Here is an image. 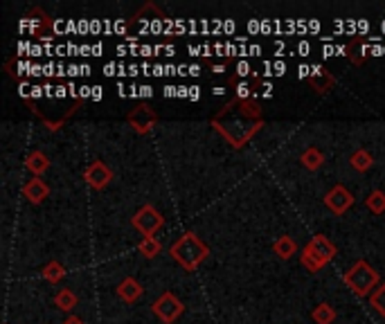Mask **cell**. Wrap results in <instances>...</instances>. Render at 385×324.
Returning <instances> with one entry per match:
<instances>
[{
    "label": "cell",
    "instance_id": "1",
    "mask_svg": "<svg viewBox=\"0 0 385 324\" xmlns=\"http://www.w3.org/2000/svg\"><path fill=\"white\" fill-rule=\"evenodd\" d=\"M212 127L235 149H242L264 127V113H262V106L253 99H230L212 118Z\"/></svg>",
    "mask_w": 385,
    "mask_h": 324
},
{
    "label": "cell",
    "instance_id": "2",
    "mask_svg": "<svg viewBox=\"0 0 385 324\" xmlns=\"http://www.w3.org/2000/svg\"><path fill=\"white\" fill-rule=\"evenodd\" d=\"M169 254L174 257V261H178L185 270H196L210 257V248L201 241L194 232H185L178 241H174Z\"/></svg>",
    "mask_w": 385,
    "mask_h": 324
},
{
    "label": "cell",
    "instance_id": "3",
    "mask_svg": "<svg viewBox=\"0 0 385 324\" xmlns=\"http://www.w3.org/2000/svg\"><path fill=\"white\" fill-rule=\"evenodd\" d=\"M336 245L327 239L324 234H315L313 239L306 243V248L300 252V261L306 270L311 273H317L320 268H324L327 264H329L333 257H336Z\"/></svg>",
    "mask_w": 385,
    "mask_h": 324
},
{
    "label": "cell",
    "instance_id": "4",
    "mask_svg": "<svg viewBox=\"0 0 385 324\" xmlns=\"http://www.w3.org/2000/svg\"><path fill=\"white\" fill-rule=\"evenodd\" d=\"M343 280L354 291V295H359V298H370L379 286V273L374 270L365 259H361L345 273Z\"/></svg>",
    "mask_w": 385,
    "mask_h": 324
},
{
    "label": "cell",
    "instance_id": "5",
    "mask_svg": "<svg viewBox=\"0 0 385 324\" xmlns=\"http://www.w3.org/2000/svg\"><path fill=\"white\" fill-rule=\"evenodd\" d=\"M151 311L162 324H174L182 311H185V304H182L174 293H162L160 298L151 304Z\"/></svg>",
    "mask_w": 385,
    "mask_h": 324
},
{
    "label": "cell",
    "instance_id": "6",
    "mask_svg": "<svg viewBox=\"0 0 385 324\" xmlns=\"http://www.w3.org/2000/svg\"><path fill=\"white\" fill-rule=\"evenodd\" d=\"M133 227L144 236H153V232L162 227V214L153 205H144L133 216Z\"/></svg>",
    "mask_w": 385,
    "mask_h": 324
},
{
    "label": "cell",
    "instance_id": "7",
    "mask_svg": "<svg viewBox=\"0 0 385 324\" xmlns=\"http://www.w3.org/2000/svg\"><path fill=\"white\" fill-rule=\"evenodd\" d=\"M129 127L140 133V136H144V133H149L153 127H156V122H158V115H156V111H153L149 104H142V106L138 108H133L129 113Z\"/></svg>",
    "mask_w": 385,
    "mask_h": 324
},
{
    "label": "cell",
    "instance_id": "8",
    "mask_svg": "<svg viewBox=\"0 0 385 324\" xmlns=\"http://www.w3.org/2000/svg\"><path fill=\"white\" fill-rule=\"evenodd\" d=\"M324 205L331 209V212L336 216H343L347 209L354 205V194L349 192L347 187H343V185H333L329 189V194L324 196Z\"/></svg>",
    "mask_w": 385,
    "mask_h": 324
},
{
    "label": "cell",
    "instance_id": "9",
    "mask_svg": "<svg viewBox=\"0 0 385 324\" xmlns=\"http://www.w3.org/2000/svg\"><path fill=\"white\" fill-rule=\"evenodd\" d=\"M84 178L93 189H104L113 180V171L106 167L102 160H95L88 165V169H86Z\"/></svg>",
    "mask_w": 385,
    "mask_h": 324
},
{
    "label": "cell",
    "instance_id": "10",
    "mask_svg": "<svg viewBox=\"0 0 385 324\" xmlns=\"http://www.w3.org/2000/svg\"><path fill=\"white\" fill-rule=\"evenodd\" d=\"M47 194H50V187H47L41 178H32V180H27V183L23 185V196L27 198L30 203L38 205V203H43Z\"/></svg>",
    "mask_w": 385,
    "mask_h": 324
},
{
    "label": "cell",
    "instance_id": "11",
    "mask_svg": "<svg viewBox=\"0 0 385 324\" xmlns=\"http://www.w3.org/2000/svg\"><path fill=\"white\" fill-rule=\"evenodd\" d=\"M118 295H120V300L122 302H127V304H133V302H138L142 298V286L136 277H127V280H122L120 286H118Z\"/></svg>",
    "mask_w": 385,
    "mask_h": 324
},
{
    "label": "cell",
    "instance_id": "12",
    "mask_svg": "<svg viewBox=\"0 0 385 324\" xmlns=\"http://www.w3.org/2000/svg\"><path fill=\"white\" fill-rule=\"evenodd\" d=\"M333 83H336V79L329 70H322L320 65H313V74L309 77V86L315 92H327Z\"/></svg>",
    "mask_w": 385,
    "mask_h": 324
},
{
    "label": "cell",
    "instance_id": "13",
    "mask_svg": "<svg viewBox=\"0 0 385 324\" xmlns=\"http://www.w3.org/2000/svg\"><path fill=\"white\" fill-rule=\"evenodd\" d=\"M25 167L30 169L36 178H41V174H45V171L50 169V158H47L43 151H32L25 160Z\"/></svg>",
    "mask_w": 385,
    "mask_h": 324
},
{
    "label": "cell",
    "instance_id": "14",
    "mask_svg": "<svg viewBox=\"0 0 385 324\" xmlns=\"http://www.w3.org/2000/svg\"><path fill=\"white\" fill-rule=\"evenodd\" d=\"M273 252L280 257V259H284V261H288L291 257H295V252H297V243L291 239L288 234H284V236H280L275 243H273Z\"/></svg>",
    "mask_w": 385,
    "mask_h": 324
},
{
    "label": "cell",
    "instance_id": "15",
    "mask_svg": "<svg viewBox=\"0 0 385 324\" xmlns=\"http://www.w3.org/2000/svg\"><path fill=\"white\" fill-rule=\"evenodd\" d=\"M300 162H302V167H304L306 171H317V169L322 167L324 156H322L315 147H309V149H306L304 154L300 156Z\"/></svg>",
    "mask_w": 385,
    "mask_h": 324
},
{
    "label": "cell",
    "instance_id": "16",
    "mask_svg": "<svg viewBox=\"0 0 385 324\" xmlns=\"http://www.w3.org/2000/svg\"><path fill=\"white\" fill-rule=\"evenodd\" d=\"M54 307L65 311V313H70L77 307V295L70 289H61L59 293L54 295Z\"/></svg>",
    "mask_w": 385,
    "mask_h": 324
},
{
    "label": "cell",
    "instance_id": "17",
    "mask_svg": "<svg viewBox=\"0 0 385 324\" xmlns=\"http://www.w3.org/2000/svg\"><path fill=\"white\" fill-rule=\"evenodd\" d=\"M41 277L45 282H50V284H56V282H61L65 277V268L59 264V261H50V264H45L43 266V270H41Z\"/></svg>",
    "mask_w": 385,
    "mask_h": 324
},
{
    "label": "cell",
    "instance_id": "18",
    "mask_svg": "<svg viewBox=\"0 0 385 324\" xmlns=\"http://www.w3.org/2000/svg\"><path fill=\"white\" fill-rule=\"evenodd\" d=\"M349 162H352V167L356 169V171H368V169H372V165H374V158L368 154L365 149H359V151H354L352 154V158H349Z\"/></svg>",
    "mask_w": 385,
    "mask_h": 324
},
{
    "label": "cell",
    "instance_id": "19",
    "mask_svg": "<svg viewBox=\"0 0 385 324\" xmlns=\"http://www.w3.org/2000/svg\"><path fill=\"white\" fill-rule=\"evenodd\" d=\"M311 316H313V322L315 324H331L336 320V311H333L331 304L324 302V304H317Z\"/></svg>",
    "mask_w": 385,
    "mask_h": 324
},
{
    "label": "cell",
    "instance_id": "20",
    "mask_svg": "<svg viewBox=\"0 0 385 324\" xmlns=\"http://www.w3.org/2000/svg\"><path fill=\"white\" fill-rule=\"evenodd\" d=\"M160 250H162V245L156 236H144V239L140 241V252H142V257H147V259H153Z\"/></svg>",
    "mask_w": 385,
    "mask_h": 324
},
{
    "label": "cell",
    "instance_id": "21",
    "mask_svg": "<svg viewBox=\"0 0 385 324\" xmlns=\"http://www.w3.org/2000/svg\"><path fill=\"white\" fill-rule=\"evenodd\" d=\"M370 307L377 311L381 318H385V282L379 284V289L370 295Z\"/></svg>",
    "mask_w": 385,
    "mask_h": 324
},
{
    "label": "cell",
    "instance_id": "22",
    "mask_svg": "<svg viewBox=\"0 0 385 324\" xmlns=\"http://www.w3.org/2000/svg\"><path fill=\"white\" fill-rule=\"evenodd\" d=\"M368 207L374 214H383L385 212V194L383 192H372L368 196Z\"/></svg>",
    "mask_w": 385,
    "mask_h": 324
},
{
    "label": "cell",
    "instance_id": "23",
    "mask_svg": "<svg viewBox=\"0 0 385 324\" xmlns=\"http://www.w3.org/2000/svg\"><path fill=\"white\" fill-rule=\"evenodd\" d=\"M248 83H239V88H237V99H248Z\"/></svg>",
    "mask_w": 385,
    "mask_h": 324
},
{
    "label": "cell",
    "instance_id": "24",
    "mask_svg": "<svg viewBox=\"0 0 385 324\" xmlns=\"http://www.w3.org/2000/svg\"><path fill=\"white\" fill-rule=\"evenodd\" d=\"M63 324H84V320L81 318H77V316H68L65 318V322Z\"/></svg>",
    "mask_w": 385,
    "mask_h": 324
},
{
    "label": "cell",
    "instance_id": "25",
    "mask_svg": "<svg viewBox=\"0 0 385 324\" xmlns=\"http://www.w3.org/2000/svg\"><path fill=\"white\" fill-rule=\"evenodd\" d=\"M81 92H79V97L84 99V97H88V95H91V88H88V86H84V88H79Z\"/></svg>",
    "mask_w": 385,
    "mask_h": 324
},
{
    "label": "cell",
    "instance_id": "26",
    "mask_svg": "<svg viewBox=\"0 0 385 324\" xmlns=\"http://www.w3.org/2000/svg\"><path fill=\"white\" fill-rule=\"evenodd\" d=\"M142 97H144V95H147V97H149V95H151V88H149V86H142Z\"/></svg>",
    "mask_w": 385,
    "mask_h": 324
},
{
    "label": "cell",
    "instance_id": "27",
    "mask_svg": "<svg viewBox=\"0 0 385 324\" xmlns=\"http://www.w3.org/2000/svg\"><path fill=\"white\" fill-rule=\"evenodd\" d=\"M201 72V68H196V65H191V68H189V74H198Z\"/></svg>",
    "mask_w": 385,
    "mask_h": 324
}]
</instances>
